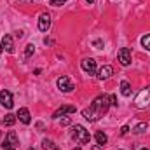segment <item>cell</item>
Returning <instances> with one entry per match:
<instances>
[{
	"label": "cell",
	"instance_id": "cell-31",
	"mask_svg": "<svg viewBox=\"0 0 150 150\" xmlns=\"http://www.w3.org/2000/svg\"><path fill=\"white\" fill-rule=\"evenodd\" d=\"M74 150H80V149H74Z\"/></svg>",
	"mask_w": 150,
	"mask_h": 150
},
{
	"label": "cell",
	"instance_id": "cell-10",
	"mask_svg": "<svg viewBox=\"0 0 150 150\" xmlns=\"http://www.w3.org/2000/svg\"><path fill=\"white\" fill-rule=\"evenodd\" d=\"M74 112H75L74 105H65V107H59L56 112L52 113V119H58L59 115H67V113H74Z\"/></svg>",
	"mask_w": 150,
	"mask_h": 150
},
{
	"label": "cell",
	"instance_id": "cell-11",
	"mask_svg": "<svg viewBox=\"0 0 150 150\" xmlns=\"http://www.w3.org/2000/svg\"><path fill=\"white\" fill-rule=\"evenodd\" d=\"M16 117H18L23 124H30V122H32V115H30V112H28V108H19Z\"/></svg>",
	"mask_w": 150,
	"mask_h": 150
},
{
	"label": "cell",
	"instance_id": "cell-12",
	"mask_svg": "<svg viewBox=\"0 0 150 150\" xmlns=\"http://www.w3.org/2000/svg\"><path fill=\"white\" fill-rule=\"evenodd\" d=\"M2 45L5 47L7 52H14V42H12V37H11V35H4V38H2Z\"/></svg>",
	"mask_w": 150,
	"mask_h": 150
},
{
	"label": "cell",
	"instance_id": "cell-20",
	"mask_svg": "<svg viewBox=\"0 0 150 150\" xmlns=\"http://www.w3.org/2000/svg\"><path fill=\"white\" fill-rule=\"evenodd\" d=\"M33 51H35V45L33 44H28L26 45V51H25V58H30L33 54Z\"/></svg>",
	"mask_w": 150,
	"mask_h": 150
},
{
	"label": "cell",
	"instance_id": "cell-27",
	"mask_svg": "<svg viewBox=\"0 0 150 150\" xmlns=\"http://www.w3.org/2000/svg\"><path fill=\"white\" fill-rule=\"evenodd\" d=\"M93 150H103V147L101 145H96V147H93Z\"/></svg>",
	"mask_w": 150,
	"mask_h": 150
},
{
	"label": "cell",
	"instance_id": "cell-4",
	"mask_svg": "<svg viewBox=\"0 0 150 150\" xmlns=\"http://www.w3.org/2000/svg\"><path fill=\"white\" fill-rule=\"evenodd\" d=\"M117 58H119V63H120L122 67L131 65V51H129L127 47H122V49L117 52Z\"/></svg>",
	"mask_w": 150,
	"mask_h": 150
},
{
	"label": "cell",
	"instance_id": "cell-2",
	"mask_svg": "<svg viewBox=\"0 0 150 150\" xmlns=\"http://www.w3.org/2000/svg\"><path fill=\"white\" fill-rule=\"evenodd\" d=\"M72 138H74L77 143H80V145H87L89 140H91L89 131L84 126H80V124H75L74 127H72Z\"/></svg>",
	"mask_w": 150,
	"mask_h": 150
},
{
	"label": "cell",
	"instance_id": "cell-13",
	"mask_svg": "<svg viewBox=\"0 0 150 150\" xmlns=\"http://www.w3.org/2000/svg\"><path fill=\"white\" fill-rule=\"evenodd\" d=\"M120 93H122V96H129L131 94V84L127 80H122L120 82Z\"/></svg>",
	"mask_w": 150,
	"mask_h": 150
},
{
	"label": "cell",
	"instance_id": "cell-8",
	"mask_svg": "<svg viewBox=\"0 0 150 150\" xmlns=\"http://www.w3.org/2000/svg\"><path fill=\"white\" fill-rule=\"evenodd\" d=\"M82 70L87 72L89 75H93L94 72H96V61H94L93 58H86V59H82Z\"/></svg>",
	"mask_w": 150,
	"mask_h": 150
},
{
	"label": "cell",
	"instance_id": "cell-28",
	"mask_svg": "<svg viewBox=\"0 0 150 150\" xmlns=\"http://www.w3.org/2000/svg\"><path fill=\"white\" fill-rule=\"evenodd\" d=\"M86 2H87V4H93V2H94V0H86Z\"/></svg>",
	"mask_w": 150,
	"mask_h": 150
},
{
	"label": "cell",
	"instance_id": "cell-6",
	"mask_svg": "<svg viewBox=\"0 0 150 150\" xmlns=\"http://www.w3.org/2000/svg\"><path fill=\"white\" fill-rule=\"evenodd\" d=\"M0 103H2V107H5V108H12V105H14V101H12V94H11L7 89L0 91Z\"/></svg>",
	"mask_w": 150,
	"mask_h": 150
},
{
	"label": "cell",
	"instance_id": "cell-23",
	"mask_svg": "<svg viewBox=\"0 0 150 150\" xmlns=\"http://www.w3.org/2000/svg\"><path fill=\"white\" fill-rule=\"evenodd\" d=\"M70 122H72V120H70L68 117H65V119H61V126H68Z\"/></svg>",
	"mask_w": 150,
	"mask_h": 150
},
{
	"label": "cell",
	"instance_id": "cell-24",
	"mask_svg": "<svg viewBox=\"0 0 150 150\" xmlns=\"http://www.w3.org/2000/svg\"><path fill=\"white\" fill-rule=\"evenodd\" d=\"M101 45H103L101 40H94V47H96V49H101Z\"/></svg>",
	"mask_w": 150,
	"mask_h": 150
},
{
	"label": "cell",
	"instance_id": "cell-9",
	"mask_svg": "<svg viewBox=\"0 0 150 150\" xmlns=\"http://www.w3.org/2000/svg\"><path fill=\"white\" fill-rule=\"evenodd\" d=\"M113 75V68L110 65H105V67H101L100 68V72H98V79L100 80H107V79H110Z\"/></svg>",
	"mask_w": 150,
	"mask_h": 150
},
{
	"label": "cell",
	"instance_id": "cell-14",
	"mask_svg": "<svg viewBox=\"0 0 150 150\" xmlns=\"http://www.w3.org/2000/svg\"><path fill=\"white\" fill-rule=\"evenodd\" d=\"M94 138H96V143H98V145H101V147L108 142V138H107V134H105L103 131H98V133L94 134Z\"/></svg>",
	"mask_w": 150,
	"mask_h": 150
},
{
	"label": "cell",
	"instance_id": "cell-32",
	"mask_svg": "<svg viewBox=\"0 0 150 150\" xmlns=\"http://www.w3.org/2000/svg\"><path fill=\"white\" fill-rule=\"evenodd\" d=\"M28 150H33V149H28Z\"/></svg>",
	"mask_w": 150,
	"mask_h": 150
},
{
	"label": "cell",
	"instance_id": "cell-21",
	"mask_svg": "<svg viewBox=\"0 0 150 150\" xmlns=\"http://www.w3.org/2000/svg\"><path fill=\"white\" fill-rule=\"evenodd\" d=\"M67 0H49V4L51 5H54V7H59V5H63Z\"/></svg>",
	"mask_w": 150,
	"mask_h": 150
},
{
	"label": "cell",
	"instance_id": "cell-30",
	"mask_svg": "<svg viewBox=\"0 0 150 150\" xmlns=\"http://www.w3.org/2000/svg\"><path fill=\"white\" fill-rule=\"evenodd\" d=\"M142 150H149V149H142Z\"/></svg>",
	"mask_w": 150,
	"mask_h": 150
},
{
	"label": "cell",
	"instance_id": "cell-1",
	"mask_svg": "<svg viewBox=\"0 0 150 150\" xmlns=\"http://www.w3.org/2000/svg\"><path fill=\"white\" fill-rule=\"evenodd\" d=\"M108 107H110L108 96H98V98H94V101L91 103L89 108H84V110H82V115H84L86 120L96 122L100 117H103L105 113L108 112Z\"/></svg>",
	"mask_w": 150,
	"mask_h": 150
},
{
	"label": "cell",
	"instance_id": "cell-25",
	"mask_svg": "<svg viewBox=\"0 0 150 150\" xmlns=\"http://www.w3.org/2000/svg\"><path fill=\"white\" fill-rule=\"evenodd\" d=\"M4 150H14V147H12V145H9V143L5 142V143H4Z\"/></svg>",
	"mask_w": 150,
	"mask_h": 150
},
{
	"label": "cell",
	"instance_id": "cell-16",
	"mask_svg": "<svg viewBox=\"0 0 150 150\" xmlns=\"http://www.w3.org/2000/svg\"><path fill=\"white\" fill-rule=\"evenodd\" d=\"M42 149H44V150H59V149H58V145H56L54 142H51V140H47V138L42 142Z\"/></svg>",
	"mask_w": 150,
	"mask_h": 150
},
{
	"label": "cell",
	"instance_id": "cell-7",
	"mask_svg": "<svg viewBox=\"0 0 150 150\" xmlns=\"http://www.w3.org/2000/svg\"><path fill=\"white\" fill-rule=\"evenodd\" d=\"M51 26V16L47 12H42L40 14V19H38V30L40 32H47Z\"/></svg>",
	"mask_w": 150,
	"mask_h": 150
},
{
	"label": "cell",
	"instance_id": "cell-26",
	"mask_svg": "<svg viewBox=\"0 0 150 150\" xmlns=\"http://www.w3.org/2000/svg\"><path fill=\"white\" fill-rule=\"evenodd\" d=\"M127 131H129V127H127V126H124V127L120 129V134H127Z\"/></svg>",
	"mask_w": 150,
	"mask_h": 150
},
{
	"label": "cell",
	"instance_id": "cell-3",
	"mask_svg": "<svg viewBox=\"0 0 150 150\" xmlns=\"http://www.w3.org/2000/svg\"><path fill=\"white\" fill-rule=\"evenodd\" d=\"M149 105H150V87H145L134 98V107L136 108H147Z\"/></svg>",
	"mask_w": 150,
	"mask_h": 150
},
{
	"label": "cell",
	"instance_id": "cell-18",
	"mask_svg": "<svg viewBox=\"0 0 150 150\" xmlns=\"http://www.w3.org/2000/svg\"><path fill=\"white\" fill-rule=\"evenodd\" d=\"M14 122H16V115L7 113V115L4 117V124H5V126H14Z\"/></svg>",
	"mask_w": 150,
	"mask_h": 150
},
{
	"label": "cell",
	"instance_id": "cell-22",
	"mask_svg": "<svg viewBox=\"0 0 150 150\" xmlns=\"http://www.w3.org/2000/svg\"><path fill=\"white\" fill-rule=\"evenodd\" d=\"M108 100H110V105H113V107H117V98H115V96H108Z\"/></svg>",
	"mask_w": 150,
	"mask_h": 150
},
{
	"label": "cell",
	"instance_id": "cell-15",
	"mask_svg": "<svg viewBox=\"0 0 150 150\" xmlns=\"http://www.w3.org/2000/svg\"><path fill=\"white\" fill-rule=\"evenodd\" d=\"M7 143L12 145V147H18V145H19V140H18V136H16L14 131H9V134H7Z\"/></svg>",
	"mask_w": 150,
	"mask_h": 150
},
{
	"label": "cell",
	"instance_id": "cell-29",
	"mask_svg": "<svg viewBox=\"0 0 150 150\" xmlns=\"http://www.w3.org/2000/svg\"><path fill=\"white\" fill-rule=\"evenodd\" d=\"M2 47H4V45H2V44H0V52H2Z\"/></svg>",
	"mask_w": 150,
	"mask_h": 150
},
{
	"label": "cell",
	"instance_id": "cell-19",
	"mask_svg": "<svg viewBox=\"0 0 150 150\" xmlns=\"http://www.w3.org/2000/svg\"><path fill=\"white\" fill-rule=\"evenodd\" d=\"M142 45H143V49L150 51V33L145 35V37H142Z\"/></svg>",
	"mask_w": 150,
	"mask_h": 150
},
{
	"label": "cell",
	"instance_id": "cell-17",
	"mask_svg": "<svg viewBox=\"0 0 150 150\" xmlns=\"http://www.w3.org/2000/svg\"><path fill=\"white\" fill-rule=\"evenodd\" d=\"M147 127H149V124H147V122H140V124H136V126H134L133 133H134V134H142V133H145V131H147Z\"/></svg>",
	"mask_w": 150,
	"mask_h": 150
},
{
	"label": "cell",
	"instance_id": "cell-5",
	"mask_svg": "<svg viewBox=\"0 0 150 150\" xmlns=\"http://www.w3.org/2000/svg\"><path fill=\"white\" fill-rule=\"evenodd\" d=\"M58 87H59L63 93H70V91L74 89V84H72V80H70L67 75H63V77L58 79Z\"/></svg>",
	"mask_w": 150,
	"mask_h": 150
}]
</instances>
